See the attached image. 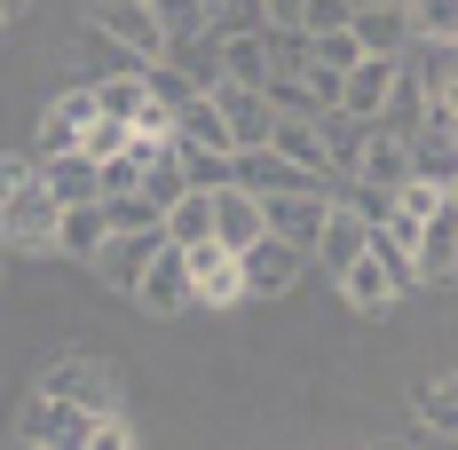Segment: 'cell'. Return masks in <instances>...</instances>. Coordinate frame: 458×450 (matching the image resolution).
Returning a JSON list of instances; mask_svg holds the SVG:
<instances>
[{"instance_id":"obj_6","label":"cell","mask_w":458,"mask_h":450,"mask_svg":"<svg viewBox=\"0 0 458 450\" xmlns=\"http://www.w3.org/2000/svg\"><path fill=\"white\" fill-rule=\"evenodd\" d=\"M88 32H103V40L119 47V55H135L142 72L150 64H166V40H158V24H150V8H135V0H103L95 8V24Z\"/></svg>"},{"instance_id":"obj_22","label":"cell","mask_w":458,"mask_h":450,"mask_svg":"<svg viewBox=\"0 0 458 450\" xmlns=\"http://www.w3.org/2000/svg\"><path fill=\"white\" fill-rule=\"evenodd\" d=\"M364 135H371V127L340 119V111H324V119H317V142H324V182H348V174H356V158H364Z\"/></svg>"},{"instance_id":"obj_5","label":"cell","mask_w":458,"mask_h":450,"mask_svg":"<svg viewBox=\"0 0 458 450\" xmlns=\"http://www.w3.org/2000/svg\"><path fill=\"white\" fill-rule=\"evenodd\" d=\"M229 190H245V198H309V190H332V182H317V174H301V166H284L276 150H237L229 158Z\"/></svg>"},{"instance_id":"obj_20","label":"cell","mask_w":458,"mask_h":450,"mask_svg":"<svg viewBox=\"0 0 458 450\" xmlns=\"http://www.w3.org/2000/svg\"><path fill=\"white\" fill-rule=\"evenodd\" d=\"M261 237V198H245V190H214V245L222 253H245Z\"/></svg>"},{"instance_id":"obj_21","label":"cell","mask_w":458,"mask_h":450,"mask_svg":"<svg viewBox=\"0 0 458 450\" xmlns=\"http://www.w3.org/2000/svg\"><path fill=\"white\" fill-rule=\"evenodd\" d=\"M32 174H40V190L55 198V206H103V198H95V166L80 158V150H64V158H40Z\"/></svg>"},{"instance_id":"obj_4","label":"cell","mask_w":458,"mask_h":450,"mask_svg":"<svg viewBox=\"0 0 458 450\" xmlns=\"http://www.w3.org/2000/svg\"><path fill=\"white\" fill-rule=\"evenodd\" d=\"M80 435H88V411L55 403L40 387L16 403V450H80Z\"/></svg>"},{"instance_id":"obj_8","label":"cell","mask_w":458,"mask_h":450,"mask_svg":"<svg viewBox=\"0 0 458 450\" xmlns=\"http://www.w3.org/2000/svg\"><path fill=\"white\" fill-rule=\"evenodd\" d=\"M387 95H395V55H364L348 80H340V119H356V127H379V111H387Z\"/></svg>"},{"instance_id":"obj_23","label":"cell","mask_w":458,"mask_h":450,"mask_svg":"<svg viewBox=\"0 0 458 450\" xmlns=\"http://www.w3.org/2000/svg\"><path fill=\"white\" fill-rule=\"evenodd\" d=\"M261 150H276L284 166H301V174L324 182V142H317V119H269V142Z\"/></svg>"},{"instance_id":"obj_36","label":"cell","mask_w":458,"mask_h":450,"mask_svg":"<svg viewBox=\"0 0 458 450\" xmlns=\"http://www.w3.org/2000/svg\"><path fill=\"white\" fill-rule=\"evenodd\" d=\"M80 450H135V435H127V411H119V419H88Z\"/></svg>"},{"instance_id":"obj_27","label":"cell","mask_w":458,"mask_h":450,"mask_svg":"<svg viewBox=\"0 0 458 450\" xmlns=\"http://www.w3.org/2000/svg\"><path fill=\"white\" fill-rule=\"evenodd\" d=\"M332 284H340V301H348V309H387V301H395V293H387V276H379V261H348Z\"/></svg>"},{"instance_id":"obj_32","label":"cell","mask_w":458,"mask_h":450,"mask_svg":"<svg viewBox=\"0 0 458 450\" xmlns=\"http://www.w3.org/2000/svg\"><path fill=\"white\" fill-rule=\"evenodd\" d=\"M411 40H451L458 32V0H411Z\"/></svg>"},{"instance_id":"obj_10","label":"cell","mask_w":458,"mask_h":450,"mask_svg":"<svg viewBox=\"0 0 458 450\" xmlns=\"http://www.w3.org/2000/svg\"><path fill=\"white\" fill-rule=\"evenodd\" d=\"M182 276H190V301H206V309H229V301H245V284H237V253H222L214 237L182 253Z\"/></svg>"},{"instance_id":"obj_9","label":"cell","mask_w":458,"mask_h":450,"mask_svg":"<svg viewBox=\"0 0 458 450\" xmlns=\"http://www.w3.org/2000/svg\"><path fill=\"white\" fill-rule=\"evenodd\" d=\"M206 103L222 111L229 150H261V142H269V95H261V88H229V80H214Z\"/></svg>"},{"instance_id":"obj_37","label":"cell","mask_w":458,"mask_h":450,"mask_svg":"<svg viewBox=\"0 0 458 450\" xmlns=\"http://www.w3.org/2000/svg\"><path fill=\"white\" fill-rule=\"evenodd\" d=\"M16 182H32V158H0V198H8Z\"/></svg>"},{"instance_id":"obj_30","label":"cell","mask_w":458,"mask_h":450,"mask_svg":"<svg viewBox=\"0 0 458 450\" xmlns=\"http://www.w3.org/2000/svg\"><path fill=\"white\" fill-rule=\"evenodd\" d=\"M419 419H427L435 443H451V427H458V387L451 379H427V387H419Z\"/></svg>"},{"instance_id":"obj_24","label":"cell","mask_w":458,"mask_h":450,"mask_svg":"<svg viewBox=\"0 0 458 450\" xmlns=\"http://www.w3.org/2000/svg\"><path fill=\"white\" fill-rule=\"evenodd\" d=\"M174 142H190V150H222V158H237V150H229V127H222V111H214L206 95H182V103H174Z\"/></svg>"},{"instance_id":"obj_41","label":"cell","mask_w":458,"mask_h":450,"mask_svg":"<svg viewBox=\"0 0 458 450\" xmlns=\"http://www.w3.org/2000/svg\"><path fill=\"white\" fill-rule=\"evenodd\" d=\"M371 450H403V443H371Z\"/></svg>"},{"instance_id":"obj_43","label":"cell","mask_w":458,"mask_h":450,"mask_svg":"<svg viewBox=\"0 0 458 450\" xmlns=\"http://www.w3.org/2000/svg\"><path fill=\"white\" fill-rule=\"evenodd\" d=\"M0 261H8V253H0Z\"/></svg>"},{"instance_id":"obj_28","label":"cell","mask_w":458,"mask_h":450,"mask_svg":"<svg viewBox=\"0 0 458 450\" xmlns=\"http://www.w3.org/2000/svg\"><path fill=\"white\" fill-rule=\"evenodd\" d=\"M261 47H269V80H301L309 72V40L293 24H261Z\"/></svg>"},{"instance_id":"obj_18","label":"cell","mask_w":458,"mask_h":450,"mask_svg":"<svg viewBox=\"0 0 458 450\" xmlns=\"http://www.w3.org/2000/svg\"><path fill=\"white\" fill-rule=\"evenodd\" d=\"M348 40H356V55H403L411 16L403 8H348Z\"/></svg>"},{"instance_id":"obj_38","label":"cell","mask_w":458,"mask_h":450,"mask_svg":"<svg viewBox=\"0 0 458 450\" xmlns=\"http://www.w3.org/2000/svg\"><path fill=\"white\" fill-rule=\"evenodd\" d=\"M261 8H269V24H293V8H301V0H261Z\"/></svg>"},{"instance_id":"obj_39","label":"cell","mask_w":458,"mask_h":450,"mask_svg":"<svg viewBox=\"0 0 458 450\" xmlns=\"http://www.w3.org/2000/svg\"><path fill=\"white\" fill-rule=\"evenodd\" d=\"M348 8H411V0H348Z\"/></svg>"},{"instance_id":"obj_16","label":"cell","mask_w":458,"mask_h":450,"mask_svg":"<svg viewBox=\"0 0 458 450\" xmlns=\"http://www.w3.org/2000/svg\"><path fill=\"white\" fill-rule=\"evenodd\" d=\"M348 182H356V190H379V198H395V190L411 182V150L371 127V135H364V158H356V174H348Z\"/></svg>"},{"instance_id":"obj_42","label":"cell","mask_w":458,"mask_h":450,"mask_svg":"<svg viewBox=\"0 0 458 450\" xmlns=\"http://www.w3.org/2000/svg\"><path fill=\"white\" fill-rule=\"evenodd\" d=\"M206 8H222V0H206Z\"/></svg>"},{"instance_id":"obj_3","label":"cell","mask_w":458,"mask_h":450,"mask_svg":"<svg viewBox=\"0 0 458 450\" xmlns=\"http://www.w3.org/2000/svg\"><path fill=\"white\" fill-rule=\"evenodd\" d=\"M301 269H309V253H293L284 237H253L245 253H237V284H245V301H276V293H293L301 284Z\"/></svg>"},{"instance_id":"obj_34","label":"cell","mask_w":458,"mask_h":450,"mask_svg":"<svg viewBox=\"0 0 458 450\" xmlns=\"http://www.w3.org/2000/svg\"><path fill=\"white\" fill-rule=\"evenodd\" d=\"M293 32L317 40V32H348V0H301L293 8Z\"/></svg>"},{"instance_id":"obj_17","label":"cell","mask_w":458,"mask_h":450,"mask_svg":"<svg viewBox=\"0 0 458 450\" xmlns=\"http://www.w3.org/2000/svg\"><path fill=\"white\" fill-rule=\"evenodd\" d=\"M411 269H419V284H443V276L458 269V214L443 206L435 222H419V237H411Z\"/></svg>"},{"instance_id":"obj_25","label":"cell","mask_w":458,"mask_h":450,"mask_svg":"<svg viewBox=\"0 0 458 450\" xmlns=\"http://www.w3.org/2000/svg\"><path fill=\"white\" fill-rule=\"evenodd\" d=\"M150 24H158L166 55L174 47H206V0H150Z\"/></svg>"},{"instance_id":"obj_15","label":"cell","mask_w":458,"mask_h":450,"mask_svg":"<svg viewBox=\"0 0 458 450\" xmlns=\"http://www.w3.org/2000/svg\"><path fill=\"white\" fill-rule=\"evenodd\" d=\"M127 301H142L150 316H182V309H198V301H190V276H182V253H174V245H158V253H150V269H142V284L127 293Z\"/></svg>"},{"instance_id":"obj_33","label":"cell","mask_w":458,"mask_h":450,"mask_svg":"<svg viewBox=\"0 0 458 450\" xmlns=\"http://www.w3.org/2000/svg\"><path fill=\"white\" fill-rule=\"evenodd\" d=\"M309 64H317V72H332V80H348L364 55H356V40H348V32H317V40H309Z\"/></svg>"},{"instance_id":"obj_11","label":"cell","mask_w":458,"mask_h":450,"mask_svg":"<svg viewBox=\"0 0 458 450\" xmlns=\"http://www.w3.org/2000/svg\"><path fill=\"white\" fill-rule=\"evenodd\" d=\"M364 237H371V222L348 206V198H332V214H324V229H317V245H309V261H324V276H340L348 261H364Z\"/></svg>"},{"instance_id":"obj_31","label":"cell","mask_w":458,"mask_h":450,"mask_svg":"<svg viewBox=\"0 0 458 450\" xmlns=\"http://www.w3.org/2000/svg\"><path fill=\"white\" fill-rule=\"evenodd\" d=\"M135 182H142V150H135V135H127L119 158H103V166H95V198H135Z\"/></svg>"},{"instance_id":"obj_1","label":"cell","mask_w":458,"mask_h":450,"mask_svg":"<svg viewBox=\"0 0 458 450\" xmlns=\"http://www.w3.org/2000/svg\"><path fill=\"white\" fill-rule=\"evenodd\" d=\"M32 387H40V395H55V403H72V411H88V419H119V411H127L119 363H111V356H88V348H64V356H47Z\"/></svg>"},{"instance_id":"obj_29","label":"cell","mask_w":458,"mask_h":450,"mask_svg":"<svg viewBox=\"0 0 458 450\" xmlns=\"http://www.w3.org/2000/svg\"><path fill=\"white\" fill-rule=\"evenodd\" d=\"M174 158H182V182L198 190V198L229 190V158H222V150H190V142H174Z\"/></svg>"},{"instance_id":"obj_7","label":"cell","mask_w":458,"mask_h":450,"mask_svg":"<svg viewBox=\"0 0 458 450\" xmlns=\"http://www.w3.org/2000/svg\"><path fill=\"white\" fill-rule=\"evenodd\" d=\"M395 64L419 88V103H458V40H411Z\"/></svg>"},{"instance_id":"obj_19","label":"cell","mask_w":458,"mask_h":450,"mask_svg":"<svg viewBox=\"0 0 458 450\" xmlns=\"http://www.w3.org/2000/svg\"><path fill=\"white\" fill-rule=\"evenodd\" d=\"M103 237H111L103 206H64V214H55V237H47V253H64V261H95Z\"/></svg>"},{"instance_id":"obj_40","label":"cell","mask_w":458,"mask_h":450,"mask_svg":"<svg viewBox=\"0 0 458 450\" xmlns=\"http://www.w3.org/2000/svg\"><path fill=\"white\" fill-rule=\"evenodd\" d=\"M8 8H24V0H0V16H8Z\"/></svg>"},{"instance_id":"obj_13","label":"cell","mask_w":458,"mask_h":450,"mask_svg":"<svg viewBox=\"0 0 458 450\" xmlns=\"http://www.w3.org/2000/svg\"><path fill=\"white\" fill-rule=\"evenodd\" d=\"M206 55H214L206 88H214V80H229V88H269V47H261V32H237V40H206ZM206 88H198V95H206Z\"/></svg>"},{"instance_id":"obj_35","label":"cell","mask_w":458,"mask_h":450,"mask_svg":"<svg viewBox=\"0 0 458 450\" xmlns=\"http://www.w3.org/2000/svg\"><path fill=\"white\" fill-rule=\"evenodd\" d=\"M411 150V182H435V190H458L451 182V142H403Z\"/></svg>"},{"instance_id":"obj_26","label":"cell","mask_w":458,"mask_h":450,"mask_svg":"<svg viewBox=\"0 0 458 450\" xmlns=\"http://www.w3.org/2000/svg\"><path fill=\"white\" fill-rule=\"evenodd\" d=\"M95 119H111V127H135L142 103H150V88H142V72H119V80H95Z\"/></svg>"},{"instance_id":"obj_2","label":"cell","mask_w":458,"mask_h":450,"mask_svg":"<svg viewBox=\"0 0 458 450\" xmlns=\"http://www.w3.org/2000/svg\"><path fill=\"white\" fill-rule=\"evenodd\" d=\"M55 214H64V206L40 190V174L16 182V190L0 198V253H16V245H24V253H47V237H55Z\"/></svg>"},{"instance_id":"obj_14","label":"cell","mask_w":458,"mask_h":450,"mask_svg":"<svg viewBox=\"0 0 458 450\" xmlns=\"http://www.w3.org/2000/svg\"><path fill=\"white\" fill-rule=\"evenodd\" d=\"M158 245H166L158 229H142V237H119V229H111V237H103V253H95L88 269L103 276L111 293H135V284H142V269H150V253H158Z\"/></svg>"},{"instance_id":"obj_12","label":"cell","mask_w":458,"mask_h":450,"mask_svg":"<svg viewBox=\"0 0 458 450\" xmlns=\"http://www.w3.org/2000/svg\"><path fill=\"white\" fill-rule=\"evenodd\" d=\"M324 214H332V190H309V198H269V206H261V229H269V237H284L293 253H309V245H317V229H324Z\"/></svg>"}]
</instances>
